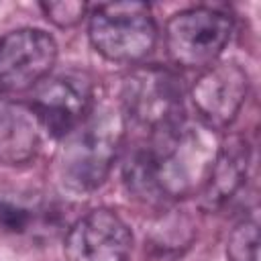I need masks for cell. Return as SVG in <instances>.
Here are the masks:
<instances>
[{
  "label": "cell",
  "instance_id": "cell-1",
  "mask_svg": "<svg viewBox=\"0 0 261 261\" xmlns=\"http://www.w3.org/2000/svg\"><path fill=\"white\" fill-rule=\"evenodd\" d=\"M218 143L214 130L188 120L147 137L124 165L128 192L149 202L198 196L210 173Z\"/></svg>",
  "mask_w": 261,
  "mask_h": 261
},
{
  "label": "cell",
  "instance_id": "cell-2",
  "mask_svg": "<svg viewBox=\"0 0 261 261\" xmlns=\"http://www.w3.org/2000/svg\"><path fill=\"white\" fill-rule=\"evenodd\" d=\"M126 133V122L120 106H94L90 114L63 137V147L57 157L61 184L86 194L100 188L120 151Z\"/></svg>",
  "mask_w": 261,
  "mask_h": 261
},
{
  "label": "cell",
  "instance_id": "cell-3",
  "mask_svg": "<svg viewBox=\"0 0 261 261\" xmlns=\"http://www.w3.org/2000/svg\"><path fill=\"white\" fill-rule=\"evenodd\" d=\"M184 98V84L173 71L157 65L137 67L122 80L120 112L124 122L147 139L186 120Z\"/></svg>",
  "mask_w": 261,
  "mask_h": 261
},
{
  "label": "cell",
  "instance_id": "cell-4",
  "mask_svg": "<svg viewBox=\"0 0 261 261\" xmlns=\"http://www.w3.org/2000/svg\"><path fill=\"white\" fill-rule=\"evenodd\" d=\"M88 37L104 59L137 63L153 51L157 24L143 2H106L90 12Z\"/></svg>",
  "mask_w": 261,
  "mask_h": 261
},
{
  "label": "cell",
  "instance_id": "cell-5",
  "mask_svg": "<svg viewBox=\"0 0 261 261\" xmlns=\"http://www.w3.org/2000/svg\"><path fill=\"white\" fill-rule=\"evenodd\" d=\"M232 35L230 16L208 6L175 12L165 24V51L181 69H206L218 61Z\"/></svg>",
  "mask_w": 261,
  "mask_h": 261
},
{
  "label": "cell",
  "instance_id": "cell-6",
  "mask_svg": "<svg viewBox=\"0 0 261 261\" xmlns=\"http://www.w3.org/2000/svg\"><path fill=\"white\" fill-rule=\"evenodd\" d=\"M94 108L92 82L77 71L47 75L33 88L29 112L51 137L69 135Z\"/></svg>",
  "mask_w": 261,
  "mask_h": 261
},
{
  "label": "cell",
  "instance_id": "cell-7",
  "mask_svg": "<svg viewBox=\"0 0 261 261\" xmlns=\"http://www.w3.org/2000/svg\"><path fill=\"white\" fill-rule=\"evenodd\" d=\"M57 59L55 39L41 29H16L0 39V92L39 86Z\"/></svg>",
  "mask_w": 261,
  "mask_h": 261
},
{
  "label": "cell",
  "instance_id": "cell-8",
  "mask_svg": "<svg viewBox=\"0 0 261 261\" xmlns=\"http://www.w3.org/2000/svg\"><path fill=\"white\" fill-rule=\"evenodd\" d=\"M247 94V71L234 61H216L202 69L190 90V100L204 126L210 130H222L237 118Z\"/></svg>",
  "mask_w": 261,
  "mask_h": 261
},
{
  "label": "cell",
  "instance_id": "cell-9",
  "mask_svg": "<svg viewBox=\"0 0 261 261\" xmlns=\"http://www.w3.org/2000/svg\"><path fill=\"white\" fill-rule=\"evenodd\" d=\"M133 251L128 224L112 210L98 208L75 220L65 239L63 253L69 261H126Z\"/></svg>",
  "mask_w": 261,
  "mask_h": 261
},
{
  "label": "cell",
  "instance_id": "cell-10",
  "mask_svg": "<svg viewBox=\"0 0 261 261\" xmlns=\"http://www.w3.org/2000/svg\"><path fill=\"white\" fill-rule=\"evenodd\" d=\"M249 145L243 137L232 135L218 143L216 157L204 188L200 190V206L204 210H216L224 206L245 184L249 171Z\"/></svg>",
  "mask_w": 261,
  "mask_h": 261
},
{
  "label": "cell",
  "instance_id": "cell-11",
  "mask_svg": "<svg viewBox=\"0 0 261 261\" xmlns=\"http://www.w3.org/2000/svg\"><path fill=\"white\" fill-rule=\"evenodd\" d=\"M51 210L41 194L0 186V237H22L43 226Z\"/></svg>",
  "mask_w": 261,
  "mask_h": 261
},
{
  "label": "cell",
  "instance_id": "cell-12",
  "mask_svg": "<svg viewBox=\"0 0 261 261\" xmlns=\"http://www.w3.org/2000/svg\"><path fill=\"white\" fill-rule=\"evenodd\" d=\"M20 106L0 102V163H24L39 147L37 122Z\"/></svg>",
  "mask_w": 261,
  "mask_h": 261
},
{
  "label": "cell",
  "instance_id": "cell-13",
  "mask_svg": "<svg viewBox=\"0 0 261 261\" xmlns=\"http://www.w3.org/2000/svg\"><path fill=\"white\" fill-rule=\"evenodd\" d=\"M228 261H259V220L257 216L243 218L226 241Z\"/></svg>",
  "mask_w": 261,
  "mask_h": 261
},
{
  "label": "cell",
  "instance_id": "cell-14",
  "mask_svg": "<svg viewBox=\"0 0 261 261\" xmlns=\"http://www.w3.org/2000/svg\"><path fill=\"white\" fill-rule=\"evenodd\" d=\"M47 20L61 29L75 27L82 22L84 16H88V4L86 2H75V0H65V2H41L39 4Z\"/></svg>",
  "mask_w": 261,
  "mask_h": 261
}]
</instances>
